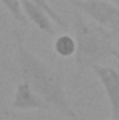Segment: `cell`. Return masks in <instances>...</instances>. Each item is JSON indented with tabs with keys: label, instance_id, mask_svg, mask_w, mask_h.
I'll list each match as a JSON object with an SVG mask.
<instances>
[{
	"label": "cell",
	"instance_id": "obj_1",
	"mask_svg": "<svg viewBox=\"0 0 119 120\" xmlns=\"http://www.w3.org/2000/svg\"><path fill=\"white\" fill-rule=\"evenodd\" d=\"M16 52L20 67V75L34 91L53 109L71 120H77V113L71 108L64 90V78L62 73L52 68L42 59L28 49L23 35L16 31Z\"/></svg>",
	"mask_w": 119,
	"mask_h": 120
},
{
	"label": "cell",
	"instance_id": "obj_2",
	"mask_svg": "<svg viewBox=\"0 0 119 120\" xmlns=\"http://www.w3.org/2000/svg\"><path fill=\"white\" fill-rule=\"evenodd\" d=\"M73 31L76 38V53L74 64L77 70V78L95 64H102L109 57H116L118 50L114 45L115 34L88 21L84 14L74 8L73 10Z\"/></svg>",
	"mask_w": 119,
	"mask_h": 120
},
{
	"label": "cell",
	"instance_id": "obj_3",
	"mask_svg": "<svg viewBox=\"0 0 119 120\" xmlns=\"http://www.w3.org/2000/svg\"><path fill=\"white\" fill-rule=\"evenodd\" d=\"M74 8L90 17L105 30L119 34V7L104 0H67Z\"/></svg>",
	"mask_w": 119,
	"mask_h": 120
},
{
	"label": "cell",
	"instance_id": "obj_4",
	"mask_svg": "<svg viewBox=\"0 0 119 120\" xmlns=\"http://www.w3.org/2000/svg\"><path fill=\"white\" fill-rule=\"evenodd\" d=\"M91 70L105 91L112 119L119 120V71L107 64H95Z\"/></svg>",
	"mask_w": 119,
	"mask_h": 120
},
{
	"label": "cell",
	"instance_id": "obj_5",
	"mask_svg": "<svg viewBox=\"0 0 119 120\" xmlns=\"http://www.w3.org/2000/svg\"><path fill=\"white\" fill-rule=\"evenodd\" d=\"M11 108L13 109H18V110H48L52 109L35 91L27 81H21L14 92V98L11 102Z\"/></svg>",
	"mask_w": 119,
	"mask_h": 120
},
{
	"label": "cell",
	"instance_id": "obj_6",
	"mask_svg": "<svg viewBox=\"0 0 119 120\" xmlns=\"http://www.w3.org/2000/svg\"><path fill=\"white\" fill-rule=\"evenodd\" d=\"M21 1V7H23V13L27 18V21H31L38 30L42 32L53 36L56 34V31L53 28V21L49 18V15L39 7H36L34 3H31L28 0H20Z\"/></svg>",
	"mask_w": 119,
	"mask_h": 120
},
{
	"label": "cell",
	"instance_id": "obj_7",
	"mask_svg": "<svg viewBox=\"0 0 119 120\" xmlns=\"http://www.w3.org/2000/svg\"><path fill=\"white\" fill-rule=\"evenodd\" d=\"M53 50L60 57L74 56V53H76V38L69 35V34L59 35L53 42Z\"/></svg>",
	"mask_w": 119,
	"mask_h": 120
},
{
	"label": "cell",
	"instance_id": "obj_8",
	"mask_svg": "<svg viewBox=\"0 0 119 120\" xmlns=\"http://www.w3.org/2000/svg\"><path fill=\"white\" fill-rule=\"evenodd\" d=\"M31 3H34L36 7H39V8H42L48 15H49V18L59 27V28H63V30H67L69 28V25H67V22L63 20V17L60 15L59 13L49 4V1L48 0H28Z\"/></svg>",
	"mask_w": 119,
	"mask_h": 120
},
{
	"label": "cell",
	"instance_id": "obj_9",
	"mask_svg": "<svg viewBox=\"0 0 119 120\" xmlns=\"http://www.w3.org/2000/svg\"><path fill=\"white\" fill-rule=\"evenodd\" d=\"M0 3L3 4V7L10 13V15L21 24H27V18L23 13V7H21V1L20 0H0Z\"/></svg>",
	"mask_w": 119,
	"mask_h": 120
},
{
	"label": "cell",
	"instance_id": "obj_10",
	"mask_svg": "<svg viewBox=\"0 0 119 120\" xmlns=\"http://www.w3.org/2000/svg\"><path fill=\"white\" fill-rule=\"evenodd\" d=\"M111 1H112L114 4H116V6H118V7H119V0H111Z\"/></svg>",
	"mask_w": 119,
	"mask_h": 120
},
{
	"label": "cell",
	"instance_id": "obj_11",
	"mask_svg": "<svg viewBox=\"0 0 119 120\" xmlns=\"http://www.w3.org/2000/svg\"><path fill=\"white\" fill-rule=\"evenodd\" d=\"M77 120H87V119H80V117H77ZM114 120V119H112Z\"/></svg>",
	"mask_w": 119,
	"mask_h": 120
},
{
	"label": "cell",
	"instance_id": "obj_12",
	"mask_svg": "<svg viewBox=\"0 0 119 120\" xmlns=\"http://www.w3.org/2000/svg\"><path fill=\"white\" fill-rule=\"evenodd\" d=\"M116 59H118V60H119V53H118V56H116Z\"/></svg>",
	"mask_w": 119,
	"mask_h": 120
}]
</instances>
